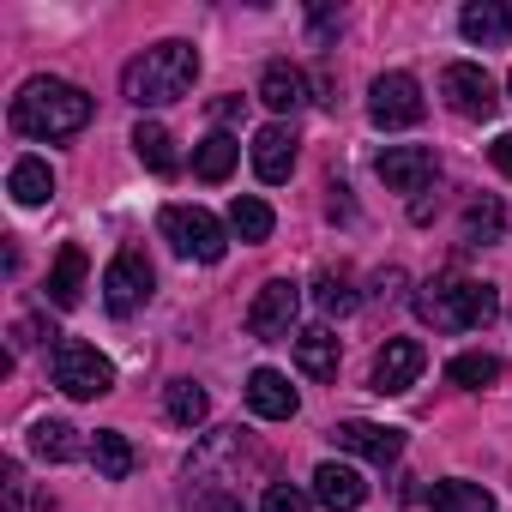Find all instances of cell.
<instances>
[{"mask_svg":"<svg viewBox=\"0 0 512 512\" xmlns=\"http://www.w3.org/2000/svg\"><path fill=\"white\" fill-rule=\"evenodd\" d=\"M49 374H55V386H61L67 398H103V392H115V368H109V356H97L85 338H55V350H49Z\"/></svg>","mask_w":512,"mask_h":512,"instance_id":"5","label":"cell"},{"mask_svg":"<svg viewBox=\"0 0 512 512\" xmlns=\"http://www.w3.org/2000/svg\"><path fill=\"white\" fill-rule=\"evenodd\" d=\"M314 500H320L326 512H356V506L368 500V482H362V470H356V464L326 458V464L314 470Z\"/></svg>","mask_w":512,"mask_h":512,"instance_id":"14","label":"cell"},{"mask_svg":"<svg viewBox=\"0 0 512 512\" xmlns=\"http://www.w3.org/2000/svg\"><path fill=\"white\" fill-rule=\"evenodd\" d=\"M314 308H320L326 320L356 314V284H350V272H320V278H314Z\"/></svg>","mask_w":512,"mask_h":512,"instance_id":"28","label":"cell"},{"mask_svg":"<svg viewBox=\"0 0 512 512\" xmlns=\"http://www.w3.org/2000/svg\"><path fill=\"white\" fill-rule=\"evenodd\" d=\"M416 314L434 326V332H476L500 314V296L494 284L482 278H458V272H440L416 290Z\"/></svg>","mask_w":512,"mask_h":512,"instance_id":"3","label":"cell"},{"mask_svg":"<svg viewBox=\"0 0 512 512\" xmlns=\"http://www.w3.org/2000/svg\"><path fill=\"white\" fill-rule=\"evenodd\" d=\"M0 476H7V512H19V494H25V476H19V458L0 464Z\"/></svg>","mask_w":512,"mask_h":512,"instance_id":"32","label":"cell"},{"mask_svg":"<svg viewBox=\"0 0 512 512\" xmlns=\"http://www.w3.org/2000/svg\"><path fill=\"white\" fill-rule=\"evenodd\" d=\"M458 31L482 49L494 43H512V0H470V7L458 13Z\"/></svg>","mask_w":512,"mask_h":512,"instance_id":"16","label":"cell"},{"mask_svg":"<svg viewBox=\"0 0 512 512\" xmlns=\"http://www.w3.org/2000/svg\"><path fill=\"white\" fill-rule=\"evenodd\" d=\"M422 368H428V350L416 344V338H386V350L374 356V392H410L416 380H422Z\"/></svg>","mask_w":512,"mask_h":512,"instance_id":"11","label":"cell"},{"mask_svg":"<svg viewBox=\"0 0 512 512\" xmlns=\"http://www.w3.org/2000/svg\"><path fill=\"white\" fill-rule=\"evenodd\" d=\"M211 115H217V121H235V115H241V97H223V103H211Z\"/></svg>","mask_w":512,"mask_h":512,"instance_id":"35","label":"cell"},{"mask_svg":"<svg viewBox=\"0 0 512 512\" xmlns=\"http://www.w3.org/2000/svg\"><path fill=\"white\" fill-rule=\"evenodd\" d=\"M338 452H356L368 464H398L404 458V428H380V422H338L332 428Z\"/></svg>","mask_w":512,"mask_h":512,"instance_id":"12","label":"cell"},{"mask_svg":"<svg viewBox=\"0 0 512 512\" xmlns=\"http://www.w3.org/2000/svg\"><path fill=\"white\" fill-rule=\"evenodd\" d=\"M506 374V362L500 356H488V350H464V356H452L446 362V380L452 386H464V392H482V386H494Z\"/></svg>","mask_w":512,"mask_h":512,"instance_id":"24","label":"cell"},{"mask_svg":"<svg viewBox=\"0 0 512 512\" xmlns=\"http://www.w3.org/2000/svg\"><path fill=\"white\" fill-rule=\"evenodd\" d=\"M434 151L428 145H386L380 157H374V175L392 187V193H428V181H434Z\"/></svg>","mask_w":512,"mask_h":512,"instance_id":"10","label":"cell"},{"mask_svg":"<svg viewBox=\"0 0 512 512\" xmlns=\"http://www.w3.org/2000/svg\"><path fill=\"white\" fill-rule=\"evenodd\" d=\"M7 193H13L19 205H49V193H55V169H49L43 157H19L13 175H7Z\"/></svg>","mask_w":512,"mask_h":512,"instance_id":"23","label":"cell"},{"mask_svg":"<svg viewBox=\"0 0 512 512\" xmlns=\"http://www.w3.org/2000/svg\"><path fill=\"white\" fill-rule=\"evenodd\" d=\"M151 260L139 247H121L115 260H109V272H103V308L115 314V320H127V314H139L145 302H151Z\"/></svg>","mask_w":512,"mask_h":512,"instance_id":"6","label":"cell"},{"mask_svg":"<svg viewBox=\"0 0 512 512\" xmlns=\"http://www.w3.org/2000/svg\"><path fill=\"white\" fill-rule=\"evenodd\" d=\"M260 512H308V494L296 482H272L266 500H260Z\"/></svg>","mask_w":512,"mask_h":512,"instance_id":"31","label":"cell"},{"mask_svg":"<svg viewBox=\"0 0 512 512\" xmlns=\"http://www.w3.org/2000/svg\"><path fill=\"white\" fill-rule=\"evenodd\" d=\"M199 79V49L169 37V43H151L145 55H133L121 67V97L139 103V109H163V103H181Z\"/></svg>","mask_w":512,"mask_h":512,"instance_id":"1","label":"cell"},{"mask_svg":"<svg viewBox=\"0 0 512 512\" xmlns=\"http://www.w3.org/2000/svg\"><path fill=\"white\" fill-rule=\"evenodd\" d=\"M338 362H344V350H338L332 326H308V332H296V368H302L308 380H338Z\"/></svg>","mask_w":512,"mask_h":512,"instance_id":"17","label":"cell"},{"mask_svg":"<svg viewBox=\"0 0 512 512\" xmlns=\"http://www.w3.org/2000/svg\"><path fill=\"white\" fill-rule=\"evenodd\" d=\"M488 157H494V169H500V175H512V133H500V139L488 145Z\"/></svg>","mask_w":512,"mask_h":512,"instance_id":"33","label":"cell"},{"mask_svg":"<svg viewBox=\"0 0 512 512\" xmlns=\"http://www.w3.org/2000/svg\"><path fill=\"white\" fill-rule=\"evenodd\" d=\"M229 229H235L241 241H272L278 217H272V205H266V199H253V193H235V205H229Z\"/></svg>","mask_w":512,"mask_h":512,"instance_id":"26","label":"cell"},{"mask_svg":"<svg viewBox=\"0 0 512 512\" xmlns=\"http://www.w3.org/2000/svg\"><path fill=\"white\" fill-rule=\"evenodd\" d=\"M247 404H253V416H266V422H290V416L302 410L296 386H290L278 368H253V374H247Z\"/></svg>","mask_w":512,"mask_h":512,"instance_id":"15","label":"cell"},{"mask_svg":"<svg viewBox=\"0 0 512 512\" xmlns=\"http://www.w3.org/2000/svg\"><path fill=\"white\" fill-rule=\"evenodd\" d=\"M157 229H163V241L181 253V260L217 266L223 253H229V241H223V223H217L205 205H163V211H157Z\"/></svg>","mask_w":512,"mask_h":512,"instance_id":"4","label":"cell"},{"mask_svg":"<svg viewBox=\"0 0 512 512\" xmlns=\"http://www.w3.org/2000/svg\"><path fill=\"white\" fill-rule=\"evenodd\" d=\"M296 314H302V290L290 278H272L260 296H253V308H247V332L260 344H278V338L296 332Z\"/></svg>","mask_w":512,"mask_h":512,"instance_id":"8","label":"cell"},{"mask_svg":"<svg viewBox=\"0 0 512 512\" xmlns=\"http://www.w3.org/2000/svg\"><path fill=\"white\" fill-rule=\"evenodd\" d=\"M91 464H97L109 482H127V476H133V440H127L121 428H97V440H91Z\"/></svg>","mask_w":512,"mask_h":512,"instance_id":"25","label":"cell"},{"mask_svg":"<svg viewBox=\"0 0 512 512\" xmlns=\"http://www.w3.org/2000/svg\"><path fill=\"white\" fill-rule=\"evenodd\" d=\"M199 512H247V506H241L235 494H205V500H199Z\"/></svg>","mask_w":512,"mask_h":512,"instance_id":"34","label":"cell"},{"mask_svg":"<svg viewBox=\"0 0 512 512\" xmlns=\"http://www.w3.org/2000/svg\"><path fill=\"white\" fill-rule=\"evenodd\" d=\"M235 163H241V139H229V133H205L193 145V175L199 181H223Z\"/></svg>","mask_w":512,"mask_h":512,"instance_id":"22","label":"cell"},{"mask_svg":"<svg viewBox=\"0 0 512 512\" xmlns=\"http://www.w3.org/2000/svg\"><path fill=\"white\" fill-rule=\"evenodd\" d=\"M133 151H139V163H145L151 175H175V169H181L175 139H169L163 121H139V127H133Z\"/></svg>","mask_w":512,"mask_h":512,"instance_id":"21","label":"cell"},{"mask_svg":"<svg viewBox=\"0 0 512 512\" xmlns=\"http://www.w3.org/2000/svg\"><path fill=\"white\" fill-rule=\"evenodd\" d=\"M500 229H506L500 199H476V205L464 211V241H470V247H494V241H500Z\"/></svg>","mask_w":512,"mask_h":512,"instance_id":"29","label":"cell"},{"mask_svg":"<svg viewBox=\"0 0 512 512\" xmlns=\"http://www.w3.org/2000/svg\"><path fill=\"white\" fill-rule=\"evenodd\" d=\"M91 121V97L67 79H25L19 97H13V133L25 139H67Z\"/></svg>","mask_w":512,"mask_h":512,"instance_id":"2","label":"cell"},{"mask_svg":"<svg viewBox=\"0 0 512 512\" xmlns=\"http://www.w3.org/2000/svg\"><path fill=\"white\" fill-rule=\"evenodd\" d=\"M31 452H37V458H49V464H73V458L85 452V440H79V428H73V422L43 416V422H31Z\"/></svg>","mask_w":512,"mask_h":512,"instance_id":"20","label":"cell"},{"mask_svg":"<svg viewBox=\"0 0 512 512\" xmlns=\"http://www.w3.org/2000/svg\"><path fill=\"white\" fill-rule=\"evenodd\" d=\"M440 97H446L464 121H488L494 103H500V97H494V79H488L476 61H452V67L440 73Z\"/></svg>","mask_w":512,"mask_h":512,"instance_id":"9","label":"cell"},{"mask_svg":"<svg viewBox=\"0 0 512 512\" xmlns=\"http://www.w3.org/2000/svg\"><path fill=\"white\" fill-rule=\"evenodd\" d=\"M290 169H296V133L284 121L253 133V175H260L266 187H278V181H290Z\"/></svg>","mask_w":512,"mask_h":512,"instance_id":"13","label":"cell"},{"mask_svg":"<svg viewBox=\"0 0 512 512\" xmlns=\"http://www.w3.org/2000/svg\"><path fill=\"white\" fill-rule=\"evenodd\" d=\"M434 512H494V494L488 488H476V482H440L434 488Z\"/></svg>","mask_w":512,"mask_h":512,"instance_id":"30","label":"cell"},{"mask_svg":"<svg viewBox=\"0 0 512 512\" xmlns=\"http://www.w3.org/2000/svg\"><path fill=\"white\" fill-rule=\"evenodd\" d=\"M260 103H266V109H278V115H296V109L308 103V79H302V67L272 61V67L260 73Z\"/></svg>","mask_w":512,"mask_h":512,"instance_id":"18","label":"cell"},{"mask_svg":"<svg viewBox=\"0 0 512 512\" xmlns=\"http://www.w3.org/2000/svg\"><path fill=\"white\" fill-rule=\"evenodd\" d=\"M422 115H428V103H422V85L410 73H380L374 79V91H368V121L374 127L398 133V127H416Z\"/></svg>","mask_w":512,"mask_h":512,"instance_id":"7","label":"cell"},{"mask_svg":"<svg viewBox=\"0 0 512 512\" xmlns=\"http://www.w3.org/2000/svg\"><path fill=\"white\" fill-rule=\"evenodd\" d=\"M163 404H169V422H175V428H199V422L211 416V398H205V386H193V380H169Z\"/></svg>","mask_w":512,"mask_h":512,"instance_id":"27","label":"cell"},{"mask_svg":"<svg viewBox=\"0 0 512 512\" xmlns=\"http://www.w3.org/2000/svg\"><path fill=\"white\" fill-rule=\"evenodd\" d=\"M85 247L79 241H67L61 253H55V266H49V302L55 308H79V296H85Z\"/></svg>","mask_w":512,"mask_h":512,"instance_id":"19","label":"cell"},{"mask_svg":"<svg viewBox=\"0 0 512 512\" xmlns=\"http://www.w3.org/2000/svg\"><path fill=\"white\" fill-rule=\"evenodd\" d=\"M506 91H512V79H506Z\"/></svg>","mask_w":512,"mask_h":512,"instance_id":"36","label":"cell"}]
</instances>
